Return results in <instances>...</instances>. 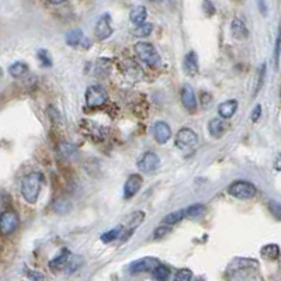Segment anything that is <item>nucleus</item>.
<instances>
[{
	"instance_id": "f257e3e1",
	"label": "nucleus",
	"mask_w": 281,
	"mask_h": 281,
	"mask_svg": "<svg viewBox=\"0 0 281 281\" xmlns=\"http://www.w3.org/2000/svg\"><path fill=\"white\" fill-rule=\"evenodd\" d=\"M44 184V175L34 172L26 176L22 181V194L28 204H35L40 196V191Z\"/></svg>"
},
{
	"instance_id": "f03ea898",
	"label": "nucleus",
	"mask_w": 281,
	"mask_h": 281,
	"mask_svg": "<svg viewBox=\"0 0 281 281\" xmlns=\"http://www.w3.org/2000/svg\"><path fill=\"white\" fill-rule=\"evenodd\" d=\"M134 51H135V53L138 55V58L142 61L143 64H146L151 68H154V66H156L160 62L159 53L155 49L152 44L139 41V43L135 44Z\"/></svg>"
},
{
	"instance_id": "7ed1b4c3",
	"label": "nucleus",
	"mask_w": 281,
	"mask_h": 281,
	"mask_svg": "<svg viewBox=\"0 0 281 281\" xmlns=\"http://www.w3.org/2000/svg\"><path fill=\"white\" fill-rule=\"evenodd\" d=\"M20 225V217L16 211L7 210L0 214V235L9 236L14 234Z\"/></svg>"
},
{
	"instance_id": "20e7f679",
	"label": "nucleus",
	"mask_w": 281,
	"mask_h": 281,
	"mask_svg": "<svg viewBox=\"0 0 281 281\" xmlns=\"http://www.w3.org/2000/svg\"><path fill=\"white\" fill-rule=\"evenodd\" d=\"M256 187L250 181H235L228 187V193L238 200H250L256 196Z\"/></svg>"
},
{
	"instance_id": "39448f33",
	"label": "nucleus",
	"mask_w": 281,
	"mask_h": 281,
	"mask_svg": "<svg viewBox=\"0 0 281 281\" xmlns=\"http://www.w3.org/2000/svg\"><path fill=\"white\" fill-rule=\"evenodd\" d=\"M108 100V95L104 87L100 85H93L87 87L86 90V103L89 107H100Z\"/></svg>"
},
{
	"instance_id": "423d86ee",
	"label": "nucleus",
	"mask_w": 281,
	"mask_h": 281,
	"mask_svg": "<svg viewBox=\"0 0 281 281\" xmlns=\"http://www.w3.org/2000/svg\"><path fill=\"white\" fill-rule=\"evenodd\" d=\"M198 141L197 134L191 128H181L179 133L176 134L175 143L179 149H187L194 146Z\"/></svg>"
},
{
	"instance_id": "0eeeda50",
	"label": "nucleus",
	"mask_w": 281,
	"mask_h": 281,
	"mask_svg": "<svg viewBox=\"0 0 281 281\" xmlns=\"http://www.w3.org/2000/svg\"><path fill=\"white\" fill-rule=\"evenodd\" d=\"M65 43L68 44L69 47L72 48H90L91 43L85 37V34L83 31L80 30V28H73V30H70L65 34Z\"/></svg>"
},
{
	"instance_id": "6e6552de",
	"label": "nucleus",
	"mask_w": 281,
	"mask_h": 281,
	"mask_svg": "<svg viewBox=\"0 0 281 281\" xmlns=\"http://www.w3.org/2000/svg\"><path fill=\"white\" fill-rule=\"evenodd\" d=\"M95 34L97 40L104 41L107 38L111 37L113 34V26H111V16L110 14H103L99 18V22L96 24Z\"/></svg>"
},
{
	"instance_id": "1a4fd4ad",
	"label": "nucleus",
	"mask_w": 281,
	"mask_h": 281,
	"mask_svg": "<svg viewBox=\"0 0 281 281\" xmlns=\"http://www.w3.org/2000/svg\"><path fill=\"white\" fill-rule=\"evenodd\" d=\"M159 265V259H156V257H142V259L131 263L129 270L133 274H138V273H143V271H154Z\"/></svg>"
},
{
	"instance_id": "9d476101",
	"label": "nucleus",
	"mask_w": 281,
	"mask_h": 281,
	"mask_svg": "<svg viewBox=\"0 0 281 281\" xmlns=\"http://www.w3.org/2000/svg\"><path fill=\"white\" fill-rule=\"evenodd\" d=\"M160 159L159 156L154 152H146L141 156L138 160V169L141 172H146V173H152L159 167Z\"/></svg>"
},
{
	"instance_id": "9b49d317",
	"label": "nucleus",
	"mask_w": 281,
	"mask_h": 281,
	"mask_svg": "<svg viewBox=\"0 0 281 281\" xmlns=\"http://www.w3.org/2000/svg\"><path fill=\"white\" fill-rule=\"evenodd\" d=\"M152 134H154L155 141L158 143H166L172 138V129L169 124L164 121H156L152 127Z\"/></svg>"
},
{
	"instance_id": "f8f14e48",
	"label": "nucleus",
	"mask_w": 281,
	"mask_h": 281,
	"mask_svg": "<svg viewBox=\"0 0 281 281\" xmlns=\"http://www.w3.org/2000/svg\"><path fill=\"white\" fill-rule=\"evenodd\" d=\"M142 187V177L139 175H131L124 184V198H133Z\"/></svg>"
},
{
	"instance_id": "ddd939ff",
	"label": "nucleus",
	"mask_w": 281,
	"mask_h": 281,
	"mask_svg": "<svg viewBox=\"0 0 281 281\" xmlns=\"http://www.w3.org/2000/svg\"><path fill=\"white\" fill-rule=\"evenodd\" d=\"M181 104L187 111L194 113L197 110L196 95H194V90L189 85H184L181 89Z\"/></svg>"
},
{
	"instance_id": "4468645a",
	"label": "nucleus",
	"mask_w": 281,
	"mask_h": 281,
	"mask_svg": "<svg viewBox=\"0 0 281 281\" xmlns=\"http://www.w3.org/2000/svg\"><path fill=\"white\" fill-rule=\"evenodd\" d=\"M238 100H228L221 103L218 106V114L221 116L222 120H228V118H232L235 116V113L238 110Z\"/></svg>"
},
{
	"instance_id": "2eb2a0df",
	"label": "nucleus",
	"mask_w": 281,
	"mask_h": 281,
	"mask_svg": "<svg viewBox=\"0 0 281 281\" xmlns=\"http://www.w3.org/2000/svg\"><path fill=\"white\" fill-rule=\"evenodd\" d=\"M183 68L189 76H194V74L198 73V58H197V53L194 51H191L184 57Z\"/></svg>"
},
{
	"instance_id": "dca6fc26",
	"label": "nucleus",
	"mask_w": 281,
	"mask_h": 281,
	"mask_svg": "<svg viewBox=\"0 0 281 281\" xmlns=\"http://www.w3.org/2000/svg\"><path fill=\"white\" fill-rule=\"evenodd\" d=\"M225 129H227V122L222 118H212L211 121L208 122V133L214 138H221Z\"/></svg>"
},
{
	"instance_id": "f3484780",
	"label": "nucleus",
	"mask_w": 281,
	"mask_h": 281,
	"mask_svg": "<svg viewBox=\"0 0 281 281\" xmlns=\"http://www.w3.org/2000/svg\"><path fill=\"white\" fill-rule=\"evenodd\" d=\"M231 31H232V35H234L236 40H246L248 35H249V31L245 26V23L240 20V18H234L232 20V24H231Z\"/></svg>"
},
{
	"instance_id": "a211bd4d",
	"label": "nucleus",
	"mask_w": 281,
	"mask_h": 281,
	"mask_svg": "<svg viewBox=\"0 0 281 281\" xmlns=\"http://www.w3.org/2000/svg\"><path fill=\"white\" fill-rule=\"evenodd\" d=\"M143 219H145V214H143L142 211H137L134 212V214H131V217L128 218V223L125 225L128 228V231L124 234V236L128 238V236L134 232V229H137L139 225L142 223Z\"/></svg>"
},
{
	"instance_id": "6ab92c4d",
	"label": "nucleus",
	"mask_w": 281,
	"mask_h": 281,
	"mask_svg": "<svg viewBox=\"0 0 281 281\" xmlns=\"http://www.w3.org/2000/svg\"><path fill=\"white\" fill-rule=\"evenodd\" d=\"M70 252L68 249H62V252L59 253L55 259H52L49 261V267L52 269V270H58V269H62L65 266L68 265V261L70 259Z\"/></svg>"
},
{
	"instance_id": "aec40b11",
	"label": "nucleus",
	"mask_w": 281,
	"mask_h": 281,
	"mask_svg": "<svg viewBox=\"0 0 281 281\" xmlns=\"http://www.w3.org/2000/svg\"><path fill=\"white\" fill-rule=\"evenodd\" d=\"M146 17H148V10H146V7H143V6H137V7L129 13V20H131L134 24H137V26L143 24L145 20H146Z\"/></svg>"
},
{
	"instance_id": "412c9836",
	"label": "nucleus",
	"mask_w": 281,
	"mask_h": 281,
	"mask_svg": "<svg viewBox=\"0 0 281 281\" xmlns=\"http://www.w3.org/2000/svg\"><path fill=\"white\" fill-rule=\"evenodd\" d=\"M278 255H280V249H278V245L271 243L266 245L261 248V256L267 260H276L278 259Z\"/></svg>"
},
{
	"instance_id": "4be33fe9",
	"label": "nucleus",
	"mask_w": 281,
	"mask_h": 281,
	"mask_svg": "<svg viewBox=\"0 0 281 281\" xmlns=\"http://www.w3.org/2000/svg\"><path fill=\"white\" fill-rule=\"evenodd\" d=\"M27 72H28V65L26 62H14L9 68V73L13 78H22L23 74H26Z\"/></svg>"
},
{
	"instance_id": "5701e85b",
	"label": "nucleus",
	"mask_w": 281,
	"mask_h": 281,
	"mask_svg": "<svg viewBox=\"0 0 281 281\" xmlns=\"http://www.w3.org/2000/svg\"><path fill=\"white\" fill-rule=\"evenodd\" d=\"M186 217L184 215V210H179V211H175L169 214V215H166V217L162 219V225H166V227H169V225H175V223L180 222L183 218Z\"/></svg>"
},
{
	"instance_id": "b1692460",
	"label": "nucleus",
	"mask_w": 281,
	"mask_h": 281,
	"mask_svg": "<svg viewBox=\"0 0 281 281\" xmlns=\"http://www.w3.org/2000/svg\"><path fill=\"white\" fill-rule=\"evenodd\" d=\"M204 212H205V205H202V204H193L191 207H189L187 210H184V215L189 218H198L204 215Z\"/></svg>"
},
{
	"instance_id": "393cba45",
	"label": "nucleus",
	"mask_w": 281,
	"mask_h": 281,
	"mask_svg": "<svg viewBox=\"0 0 281 281\" xmlns=\"http://www.w3.org/2000/svg\"><path fill=\"white\" fill-rule=\"evenodd\" d=\"M154 277L158 281H167L170 277V269L164 265H159L154 270Z\"/></svg>"
},
{
	"instance_id": "a878e982",
	"label": "nucleus",
	"mask_w": 281,
	"mask_h": 281,
	"mask_svg": "<svg viewBox=\"0 0 281 281\" xmlns=\"http://www.w3.org/2000/svg\"><path fill=\"white\" fill-rule=\"evenodd\" d=\"M58 149H59V154L62 155L64 158H70V156H73V155L78 152L76 145H73V143H68V142L61 143Z\"/></svg>"
},
{
	"instance_id": "bb28decb",
	"label": "nucleus",
	"mask_w": 281,
	"mask_h": 281,
	"mask_svg": "<svg viewBox=\"0 0 281 281\" xmlns=\"http://www.w3.org/2000/svg\"><path fill=\"white\" fill-rule=\"evenodd\" d=\"M154 30V26L151 23H143L141 26H138L134 31V35L135 37H148L149 34Z\"/></svg>"
},
{
	"instance_id": "cd10ccee",
	"label": "nucleus",
	"mask_w": 281,
	"mask_h": 281,
	"mask_svg": "<svg viewBox=\"0 0 281 281\" xmlns=\"http://www.w3.org/2000/svg\"><path fill=\"white\" fill-rule=\"evenodd\" d=\"M37 57L44 68H51L52 66V59H51V55H49L47 49H40L37 52Z\"/></svg>"
},
{
	"instance_id": "c85d7f7f",
	"label": "nucleus",
	"mask_w": 281,
	"mask_h": 281,
	"mask_svg": "<svg viewBox=\"0 0 281 281\" xmlns=\"http://www.w3.org/2000/svg\"><path fill=\"white\" fill-rule=\"evenodd\" d=\"M121 234V227H117V228L111 229V231H108V232H104V234L101 235L100 239L104 242V243H108V242H113L114 239H117Z\"/></svg>"
},
{
	"instance_id": "c756f323",
	"label": "nucleus",
	"mask_w": 281,
	"mask_h": 281,
	"mask_svg": "<svg viewBox=\"0 0 281 281\" xmlns=\"http://www.w3.org/2000/svg\"><path fill=\"white\" fill-rule=\"evenodd\" d=\"M87 128H89V137H91V138H95L96 135H97V141H100V139H103L104 137H103V128H100L99 125H96L95 122H87Z\"/></svg>"
},
{
	"instance_id": "7c9ffc66",
	"label": "nucleus",
	"mask_w": 281,
	"mask_h": 281,
	"mask_svg": "<svg viewBox=\"0 0 281 281\" xmlns=\"http://www.w3.org/2000/svg\"><path fill=\"white\" fill-rule=\"evenodd\" d=\"M193 277V271L190 269H181L176 273L175 281H191Z\"/></svg>"
},
{
	"instance_id": "2f4dec72",
	"label": "nucleus",
	"mask_w": 281,
	"mask_h": 281,
	"mask_svg": "<svg viewBox=\"0 0 281 281\" xmlns=\"http://www.w3.org/2000/svg\"><path fill=\"white\" fill-rule=\"evenodd\" d=\"M170 228L169 227H166V225H160L159 228L155 231V238H162L164 235L169 234Z\"/></svg>"
},
{
	"instance_id": "473e14b6",
	"label": "nucleus",
	"mask_w": 281,
	"mask_h": 281,
	"mask_svg": "<svg viewBox=\"0 0 281 281\" xmlns=\"http://www.w3.org/2000/svg\"><path fill=\"white\" fill-rule=\"evenodd\" d=\"M260 116H261V106L260 104H257V106L253 108V111H252V121L256 122V121H259V118Z\"/></svg>"
},
{
	"instance_id": "72a5a7b5",
	"label": "nucleus",
	"mask_w": 281,
	"mask_h": 281,
	"mask_svg": "<svg viewBox=\"0 0 281 281\" xmlns=\"http://www.w3.org/2000/svg\"><path fill=\"white\" fill-rule=\"evenodd\" d=\"M269 207H270L271 211L274 212V215H276L277 218H280V204H278V202H277V201H270Z\"/></svg>"
},
{
	"instance_id": "f704fd0d",
	"label": "nucleus",
	"mask_w": 281,
	"mask_h": 281,
	"mask_svg": "<svg viewBox=\"0 0 281 281\" xmlns=\"http://www.w3.org/2000/svg\"><path fill=\"white\" fill-rule=\"evenodd\" d=\"M278 58H280V37H277L276 49H274V61H276V68H278Z\"/></svg>"
},
{
	"instance_id": "c9c22d12",
	"label": "nucleus",
	"mask_w": 281,
	"mask_h": 281,
	"mask_svg": "<svg viewBox=\"0 0 281 281\" xmlns=\"http://www.w3.org/2000/svg\"><path fill=\"white\" fill-rule=\"evenodd\" d=\"M265 72H266V65H263L261 68H260V76H259V83H257V87H256V91L260 90V87H261V83H263V79H265Z\"/></svg>"
},
{
	"instance_id": "e433bc0d",
	"label": "nucleus",
	"mask_w": 281,
	"mask_h": 281,
	"mask_svg": "<svg viewBox=\"0 0 281 281\" xmlns=\"http://www.w3.org/2000/svg\"><path fill=\"white\" fill-rule=\"evenodd\" d=\"M28 276L31 277L32 280L44 281V276H43V274H40V273H37V271H28Z\"/></svg>"
},
{
	"instance_id": "4c0bfd02",
	"label": "nucleus",
	"mask_w": 281,
	"mask_h": 281,
	"mask_svg": "<svg viewBox=\"0 0 281 281\" xmlns=\"http://www.w3.org/2000/svg\"><path fill=\"white\" fill-rule=\"evenodd\" d=\"M204 7H207L208 9V14H214V13H215V7H214V5L210 3V2H204Z\"/></svg>"
},
{
	"instance_id": "58836bf2",
	"label": "nucleus",
	"mask_w": 281,
	"mask_h": 281,
	"mask_svg": "<svg viewBox=\"0 0 281 281\" xmlns=\"http://www.w3.org/2000/svg\"><path fill=\"white\" fill-rule=\"evenodd\" d=\"M259 6H260V7H261V13H263V14H266V6H265V3H263V2H259Z\"/></svg>"
},
{
	"instance_id": "ea45409f",
	"label": "nucleus",
	"mask_w": 281,
	"mask_h": 281,
	"mask_svg": "<svg viewBox=\"0 0 281 281\" xmlns=\"http://www.w3.org/2000/svg\"><path fill=\"white\" fill-rule=\"evenodd\" d=\"M194 281H205V278H204L202 276H198V277H196V278H194Z\"/></svg>"
},
{
	"instance_id": "a19ab883",
	"label": "nucleus",
	"mask_w": 281,
	"mask_h": 281,
	"mask_svg": "<svg viewBox=\"0 0 281 281\" xmlns=\"http://www.w3.org/2000/svg\"><path fill=\"white\" fill-rule=\"evenodd\" d=\"M2 73H3V70H2V68H0V76H2Z\"/></svg>"
}]
</instances>
